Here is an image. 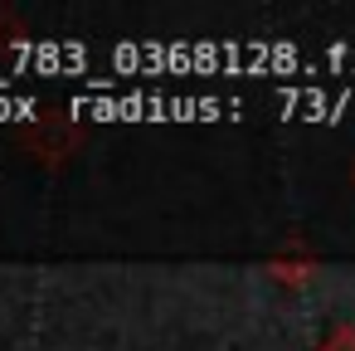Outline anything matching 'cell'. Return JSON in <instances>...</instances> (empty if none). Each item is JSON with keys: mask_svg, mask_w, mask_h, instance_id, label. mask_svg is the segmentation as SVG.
Here are the masks:
<instances>
[{"mask_svg": "<svg viewBox=\"0 0 355 351\" xmlns=\"http://www.w3.org/2000/svg\"><path fill=\"white\" fill-rule=\"evenodd\" d=\"M10 117H35V98H10V93H0V122H10Z\"/></svg>", "mask_w": 355, "mask_h": 351, "instance_id": "7a4b0ae2", "label": "cell"}, {"mask_svg": "<svg viewBox=\"0 0 355 351\" xmlns=\"http://www.w3.org/2000/svg\"><path fill=\"white\" fill-rule=\"evenodd\" d=\"M10 59L35 74H73L88 79V44L83 40H44V44H10Z\"/></svg>", "mask_w": 355, "mask_h": 351, "instance_id": "6da1fadb", "label": "cell"}]
</instances>
